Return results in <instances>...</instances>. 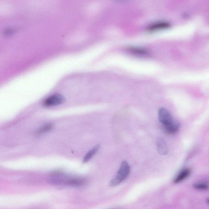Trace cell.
I'll return each instance as SVG.
<instances>
[{"label":"cell","instance_id":"cell-1","mask_svg":"<svg viewBox=\"0 0 209 209\" xmlns=\"http://www.w3.org/2000/svg\"><path fill=\"white\" fill-rule=\"evenodd\" d=\"M49 180L51 184L59 187H80L84 186L86 182L84 178L68 177L60 172H54L50 176Z\"/></svg>","mask_w":209,"mask_h":209},{"label":"cell","instance_id":"cell-2","mask_svg":"<svg viewBox=\"0 0 209 209\" xmlns=\"http://www.w3.org/2000/svg\"><path fill=\"white\" fill-rule=\"evenodd\" d=\"M130 172L131 168L130 165L127 162L124 161L122 162L117 174L110 181L109 186L114 187L121 183L128 177Z\"/></svg>","mask_w":209,"mask_h":209},{"label":"cell","instance_id":"cell-3","mask_svg":"<svg viewBox=\"0 0 209 209\" xmlns=\"http://www.w3.org/2000/svg\"><path fill=\"white\" fill-rule=\"evenodd\" d=\"M66 98L62 95L57 94L50 96L43 102V105L47 107L58 106L66 101Z\"/></svg>","mask_w":209,"mask_h":209},{"label":"cell","instance_id":"cell-4","mask_svg":"<svg viewBox=\"0 0 209 209\" xmlns=\"http://www.w3.org/2000/svg\"><path fill=\"white\" fill-rule=\"evenodd\" d=\"M158 116L159 122L162 123L163 126L169 125L174 120L171 113L165 108H160Z\"/></svg>","mask_w":209,"mask_h":209},{"label":"cell","instance_id":"cell-5","mask_svg":"<svg viewBox=\"0 0 209 209\" xmlns=\"http://www.w3.org/2000/svg\"><path fill=\"white\" fill-rule=\"evenodd\" d=\"M181 126L180 122L177 120L174 119L169 125L163 126L164 131L169 134H174L179 132Z\"/></svg>","mask_w":209,"mask_h":209},{"label":"cell","instance_id":"cell-6","mask_svg":"<svg viewBox=\"0 0 209 209\" xmlns=\"http://www.w3.org/2000/svg\"><path fill=\"white\" fill-rule=\"evenodd\" d=\"M156 148L158 154L161 155H167L169 152L168 148L166 141L163 138H159L156 140Z\"/></svg>","mask_w":209,"mask_h":209},{"label":"cell","instance_id":"cell-7","mask_svg":"<svg viewBox=\"0 0 209 209\" xmlns=\"http://www.w3.org/2000/svg\"><path fill=\"white\" fill-rule=\"evenodd\" d=\"M191 173V171L190 169H184L177 176L174 180V183H178L182 182L190 175Z\"/></svg>","mask_w":209,"mask_h":209},{"label":"cell","instance_id":"cell-8","mask_svg":"<svg viewBox=\"0 0 209 209\" xmlns=\"http://www.w3.org/2000/svg\"><path fill=\"white\" fill-rule=\"evenodd\" d=\"M100 148V145H96L92 149L89 150L87 153L86 154V155H85V156L84 158H83V163H86L88 162L94 156V155L97 152Z\"/></svg>","mask_w":209,"mask_h":209},{"label":"cell","instance_id":"cell-9","mask_svg":"<svg viewBox=\"0 0 209 209\" xmlns=\"http://www.w3.org/2000/svg\"><path fill=\"white\" fill-rule=\"evenodd\" d=\"M169 26V24L166 22H160L153 24L149 27V30H155L158 29H164Z\"/></svg>","mask_w":209,"mask_h":209},{"label":"cell","instance_id":"cell-10","mask_svg":"<svg viewBox=\"0 0 209 209\" xmlns=\"http://www.w3.org/2000/svg\"><path fill=\"white\" fill-rule=\"evenodd\" d=\"M52 128L53 126L52 124L48 123V124H45L38 129V131H37V134H42L46 133L51 131Z\"/></svg>","mask_w":209,"mask_h":209},{"label":"cell","instance_id":"cell-11","mask_svg":"<svg viewBox=\"0 0 209 209\" xmlns=\"http://www.w3.org/2000/svg\"><path fill=\"white\" fill-rule=\"evenodd\" d=\"M193 187L195 189L198 190H207L208 188L207 184L205 183H195L193 185Z\"/></svg>","mask_w":209,"mask_h":209}]
</instances>
